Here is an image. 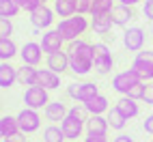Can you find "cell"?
<instances>
[{
    "instance_id": "obj_4",
    "label": "cell",
    "mask_w": 153,
    "mask_h": 142,
    "mask_svg": "<svg viewBox=\"0 0 153 142\" xmlns=\"http://www.w3.org/2000/svg\"><path fill=\"white\" fill-rule=\"evenodd\" d=\"M140 82H145V80L138 75L136 69H125V71H121V73H117L112 78V88H114L117 93H121V95H127L129 88L140 84Z\"/></svg>"
},
{
    "instance_id": "obj_7",
    "label": "cell",
    "mask_w": 153,
    "mask_h": 142,
    "mask_svg": "<svg viewBox=\"0 0 153 142\" xmlns=\"http://www.w3.org/2000/svg\"><path fill=\"white\" fill-rule=\"evenodd\" d=\"M24 104L26 108H33V110H39V108H45L50 104V95H48V88L43 86H28L26 93H24Z\"/></svg>"
},
{
    "instance_id": "obj_25",
    "label": "cell",
    "mask_w": 153,
    "mask_h": 142,
    "mask_svg": "<svg viewBox=\"0 0 153 142\" xmlns=\"http://www.w3.org/2000/svg\"><path fill=\"white\" fill-rule=\"evenodd\" d=\"M86 110H88V114H104V112H108V99L104 97V95H97V97H93V99H88L86 101Z\"/></svg>"
},
{
    "instance_id": "obj_35",
    "label": "cell",
    "mask_w": 153,
    "mask_h": 142,
    "mask_svg": "<svg viewBox=\"0 0 153 142\" xmlns=\"http://www.w3.org/2000/svg\"><path fill=\"white\" fill-rule=\"evenodd\" d=\"M142 13H145L147 19L153 22V0H145V2H142Z\"/></svg>"
},
{
    "instance_id": "obj_37",
    "label": "cell",
    "mask_w": 153,
    "mask_h": 142,
    "mask_svg": "<svg viewBox=\"0 0 153 142\" xmlns=\"http://www.w3.org/2000/svg\"><path fill=\"white\" fill-rule=\"evenodd\" d=\"M142 127H145L147 134H153V114H149V116L145 118V125H142Z\"/></svg>"
},
{
    "instance_id": "obj_15",
    "label": "cell",
    "mask_w": 153,
    "mask_h": 142,
    "mask_svg": "<svg viewBox=\"0 0 153 142\" xmlns=\"http://www.w3.org/2000/svg\"><path fill=\"white\" fill-rule=\"evenodd\" d=\"M110 13H112V19H114V26H127L136 17L134 7H127V4H114Z\"/></svg>"
},
{
    "instance_id": "obj_18",
    "label": "cell",
    "mask_w": 153,
    "mask_h": 142,
    "mask_svg": "<svg viewBox=\"0 0 153 142\" xmlns=\"http://www.w3.org/2000/svg\"><path fill=\"white\" fill-rule=\"evenodd\" d=\"M43 114L48 121H65V116L69 114V110L65 108L63 101H50L43 108Z\"/></svg>"
},
{
    "instance_id": "obj_10",
    "label": "cell",
    "mask_w": 153,
    "mask_h": 142,
    "mask_svg": "<svg viewBox=\"0 0 153 142\" xmlns=\"http://www.w3.org/2000/svg\"><path fill=\"white\" fill-rule=\"evenodd\" d=\"M54 9H50L48 4H41L37 7L33 13H30V24H33L37 30H43V28H50L54 24Z\"/></svg>"
},
{
    "instance_id": "obj_31",
    "label": "cell",
    "mask_w": 153,
    "mask_h": 142,
    "mask_svg": "<svg viewBox=\"0 0 153 142\" xmlns=\"http://www.w3.org/2000/svg\"><path fill=\"white\" fill-rule=\"evenodd\" d=\"M13 35V24L9 17H0V39H11Z\"/></svg>"
},
{
    "instance_id": "obj_9",
    "label": "cell",
    "mask_w": 153,
    "mask_h": 142,
    "mask_svg": "<svg viewBox=\"0 0 153 142\" xmlns=\"http://www.w3.org/2000/svg\"><path fill=\"white\" fill-rule=\"evenodd\" d=\"M17 123H19V129H22V134H33L41 127V116H39L37 110L33 108H24L22 112L17 114Z\"/></svg>"
},
{
    "instance_id": "obj_21",
    "label": "cell",
    "mask_w": 153,
    "mask_h": 142,
    "mask_svg": "<svg viewBox=\"0 0 153 142\" xmlns=\"http://www.w3.org/2000/svg\"><path fill=\"white\" fill-rule=\"evenodd\" d=\"M54 13L58 17H71L78 13V0H54Z\"/></svg>"
},
{
    "instance_id": "obj_43",
    "label": "cell",
    "mask_w": 153,
    "mask_h": 142,
    "mask_svg": "<svg viewBox=\"0 0 153 142\" xmlns=\"http://www.w3.org/2000/svg\"><path fill=\"white\" fill-rule=\"evenodd\" d=\"M2 142H9V140H2Z\"/></svg>"
},
{
    "instance_id": "obj_19",
    "label": "cell",
    "mask_w": 153,
    "mask_h": 142,
    "mask_svg": "<svg viewBox=\"0 0 153 142\" xmlns=\"http://www.w3.org/2000/svg\"><path fill=\"white\" fill-rule=\"evenodd\" d=\"M37 78H39V69L33 65H24V67L17 69V82L22 86H35Z\"/></svg>"
},
{
    "instance_id": "obj_38",
    "label": "cell",
    "mask_w": 153,
    "mask_h": 142,
    "mask_svg": "<svg viewBox=\"0 0 153 142\" xmlns=\"http://www.w3.org/2000/svg\"><path fill=\"white\" fill-rule=\"evenodd\" d=\"M114 142H134V138L127 136V134H121V136H117V138H114Z\"/></svg>"
},
{
    "instance_id": "obj_1",
    "label": "cell",
    "mask_w": 153,
    "mask_h": 142,
    "mask_svg": "<svg viewBox=\"0 0 153 142\" xmlns=\"http://www.w3.org/2000/svg\"><path fill=\"white\" fill-rule=\"evenodd\" d=\"M67 56H69V71H74L76 75H86L88 71H93L95 63V45L88 43L86 39H76L69 41L67 45Z\"/></svg>"
},
{
    "instance_id": "obj_42",
    "label": "cell",
    "mask_w": 153,
    "mask_h": 142,
    "mask_svg": "<svg viewBox=\"0 0 153 142\" xmlns=\"http://www.w3.org/2000/svg\"><path fill=\"white\" fill-rule=\"evenodd\" d=\"M151 33H153V26H151Z\"/></svg>"
},
{
    "instance_id": "obj_26",
    "label": "cell",
    "mask_w": 153,
    "mask_h": 142,
    "mask_svg": "<svg viewBox=\"0 0 153 142\" xmlns=\"http://www.w3.org/2000/svg\"><path fill=\"white\" fill-rule=\"evenodd\" d=\"M127 121H129V118H127L123 112H121L117 106L108 110V123H110L112 129H123V127L127 125Z\"/></svg>"
},
{
    "instance_id": "obj_8",
    "label": "cell",
    "mask_w": 153,
    "mask_h": 142,
    "mask_svg": "<svg viewBox=\"0 0 153 142\" xmlns=\"http://www.w3.org/2000/svg\"><path fill=\"white\" fill-rule=\"evenodd\" d=\"M131 69H136L138 71V75L145 80V82H151L153 80V52H138L136 58H134V63H131Z\"/></svg>"
},
{
    "instance_id": "obj_24",
    "label": "cell",
    "mask_w": 153,
    "mask_h": 142,
    "mask_svg": "<svg viewBox=\"0 0 153 142\" xmlns=\"http://www.w3.org/2000/svg\"><path fill=\"white\" fill-rule=\"evenodd\" d=\"M117 108L123 112L127 118H134V116H138V112H140V108H138V104H136V99H131V97H121L119 101H117Z\"/></svg>"
},
{
    "instance_id": "obj_20",
    "label": "cell",
    "mask_w": 153,
    "mask_h": 142,
    "mask_svg": "<svg viewBox=\"0 0 153 142\" xmlns=\"http://www.w3.org/2000/svg\"><path fill=\"white\" fill-rule=\"evenodd\" d=\"M13 82H17V69L2 60L0 63V88H11Z\"/></svg>"
},
{
    "instance_id": "obj_32",
    "label": "cell",
    "mask_w": 153,
    "mask_h": 142,
    "mask_svg": "<svg viewBox=\"0 0 153 142\" xmlns=\"http://www.w3.org/2000/svg\"><path fill=\"white\" fill-rule=\"evenodd\" d=\"M15 2L19 4L22 11H28V13H33L37 7H41V0H15Z\"/></svg>"
},
{
    "instance_id": "obj_29",
    "label": "cell",
    "mask_w": 153,
    "mask_h": 142,
    "mask_svg": "<svg viewBox=\"0 0 153 142\" xmlns=\"http://www.w3.org/2000/svg\"><path fill=\"white\" fill-rule=\"evenodd\" d=\"M63 140H67V138H65V134H63L60 127L50 125V127L43 129V142H63Z\"/></svg>"
},
{
    "instance_id": "obj_41",
    "label": "cell",
    "mask_w": 153,
    "mask_h": 142,
    "mask_svg": "<svg viewBox=\"0 0 153 142\" xmlns=\"http://www.w3.org/2000/svg\"><path fill=\"white\" fill-rule=\"evenodd\" d=\"M45 2H48V0H41V4H45Z\"/></svg>"
},
{
    "instance_id": "obj_16",
    "label": "cell",
    "mask_w": 153,
    "mask_h": 142,
    "mask_svg": "<svg viewBox=\"0 0 153 142\" xmlns=\"http://www.w3.org/2000/svg\"><path fill=\"white\" fill-rule=\"evenodd\" d=\"M48 69L56 71V73H65V71H69V56H67L65 50L54 52V54H48Z\"/></svg>"
},
{
    "instance_id": "obj_2",
    "label": "cell",
    "mask_w": 153,
    "mask_h": 142,
    "mask_svg": "<svg viewBox=\"0 0 153 142\" xmlns=\"http://www.w3.org/2000/svg\"><path fill=\"white\" fill-rule=\"evenodd\" d=\"M86 106H74L69 110V114L65 116V121H60V129H63V134L67 140H76L82 136V129L86 127Z\"/></svg>"
},
{
    "instance_id": "obj_3",
    "label": "cell",
    "mask_w": 153,
    "mask_h": 142,
    "mask_svg": "<svg viewBox=\"0 0 153 142\" xmlns=\"http://www.w3.org/2000/svg\"><path fill=\"white\" fill-rule=\"evenodd\" d=\"M56 28H58V33L63 35V39L69 43V41H76V39H80V37H82L86 30L91 28V19H88L86 15L76 13V15H71V17L60 19Z\"/></svg>"
},
{
    "instance_id": "obj_23",
    "label": "cell",
    "mask_w": 153,
    "mask_h": 142,
    "mask_svg": "<svg viewBox=\"0 0 153 142\" xmlns=\"http://www.w3.org/2000/svg\"><path fill=\"white\" fill-rule=\"evenodd\" d=\"M110 127L108 118H104L101 114H91L88 121H86V131L88 134H106Z\"/></svg>"
},
{
    "instance_id": "obj_14",
    "label": "cell",
    "mask_w": 153,
    "mask_h": 142,
    "mask_svg": "<svg viewBox=\"0 0 153 142\" xmlns=\"http://www.w3.org/2000/svg\"><path fill=\"white\" fill-rule=\"evenodd\" d=\"M112 26H114L112 13H93V15H91V28H93L97 35H106L108 37Z\"/></svg>"
},
{
    "instance_id": "obj_13",
    "label": "cell",
    "mask_w": 153,
    "mask_h": 142,
    "mask_svg": "<svg viewBox=\"0 0 153 142\" xmlns=\"http://www.w3.org/2000/svg\"><path fill=\"white\" fill-rule=\"evenodd\" d=\"M63 45H65V39H63V35L58 33V28L45 30V33L41 35V47H43L45 54L60 52V50H63Z\"/></svg>"
},
{
    "instance_id": "obj_36",
    "label": "cell",
    "mask_w": 153,
    "mask_h": 142,
    "mask_svg": "<svg viewBox=\"0 0 153 142\" xmlns=\"http://www.w3.org/2000/svg\"><path fill=\"white\" fill-rule=\"evenodd\" d=\"M84 142H108V140H106V134H86Z\"/></svg>"
},
{
    "instance_id": "obj_22",
    "label": "cell",
    "mask_w": 153,
    "mask_h": 142,
    "mask_svg": "<svg viewBox=\"0 0 153 142\" xmlns=\"http://www.w3.org/2000/svg\"><path fill=\"white\" fill-rule=\"evenodd\" d=\"M19 131H22V129H19L17 116H15V118H13V116H2V118H0V136H2V140L17 136Z\"/></svg>"
},
{
    "instance_id": "obj_12",
    "label": "cell",
    "mask_w": 153,
    "mask_h": 142,
    "mask_svg": "<svg viewBox=\"0 0 153 142\" xmlns=\"http://www.w3.org/2000/svg\"><path fill=\"white\" fill-rule=\"evenodd\" d=\"M19 56H22V63H24V65L37 67L39 63H41V58H43V47H41V43L28 41V43L22 45V50H19Z\"/></svg>"
},
{
    "instance_id": "obj_6",
    "label": "cell",
    "mask_w": 153,
    "mask_h": 142,
    "mask_svg": "<svg viewBox=\"0 0 153 142\" xmlns=\"http://www.w3.org/2000/svg\"><path fill=\"white\" fill-rule=\"evenodd\" d=\"M95 45V63L93 69L99 75H108L112 71V65H114V58H112V52L108 50L106 43H93Z\"/></svg>"
},
{
    "instance_id": "obj_5",
    "label": "cell",
    "mask_w": 153,
    "mask_h": 142,
    "mask_svg": "<svg viewBox=\"0 0 153 142\" xmlns=\"http://www.w3.org/2000/svg\"><path fill=\"white\" fill-rule=\"evenodd\" d=\"M67 95H69L71 99L80 101V104H86L88 99H93V97L99 95V86H97L95 82H80V84L74 82V84L67 86Z\"/></svg>"
},
{
    "instance_id": "obj_28",
    "label": "cell",
    "mask_w": 153,
    "mask_h": 142,
    "mask_svg": "<svg viewBox=\"0 0 153 142\" xmlns=\"http://www.w3.org/2000/svg\"><path fill=\"white\" fill-rule=\"evenodd\" d=\"M22 9H19V4L15 2V0H0V17H15Z\"/></svg>"
},
{
    "instance_id": "obj_17",
    "label": "cell",
    "mask_w": 153,
    "mask_h": 142,
    "mask_svg": "<svg viewBox=\"0 0 153 142\" xmlns=\"http://www.w3.org/2000/svg\"><path fill=\"white\" fill-rule=\"evenodd\" d=\"M37 84L48 88V90H54V88L60 86V73H56V71H52V69H39Z\"/></svg>"
},
{
    "instance_id": "obj_34",
    "label": "cell",
    "mask_w": 153,
    "mask_h": 142,
    "mask_svg": "<svg viewBox=\"0 0 153 142\" xmlns=\"http://www.w3.org/2000/svg\"><path fill=\"white\" fill-rule=\"evenodd\" d=\"M142 101L149 106H153V84L151 82H145V95H142Z\"/></svg>"
},
{
    "instance_id": "obj_33",
    "label": "cell",
    "mask_w": 153,
    "mask_h": 142,
    "mask_svg": "<svg viewBox=\"0 0 153 142\" xmlns=\"http://www.w3.org/2000/svg\"><path fill=\"white\" fill-rule=\"evenodd\" d=\"M142 95H145V82H140V84H136V86H131V88H129V93H127V97H131V99H142Z\"/></svg>"
},
{
    "instance_id": "obj_11",
    "label": "cell",
    "mask_w": 153,
    "mask_h": 142,
    "mask_svg": "<svg viewBox=\"0 0 153 142\" xmlns=\"http://www.w3.org/2000/svg\"><path fill=\"white\" fill-rule=\"evenodd\" d=\"M123 45L127 52H142V45H145V30L134 26V28H127L123 33Z\"/></svg>"
},
{
    "instance_id": "obj_39",
    "label": "cell",
    "mask_w": 153,
    "mask_h": 142,
    "mask_svg": "<svg viewBox=\"0 0 153 142\" xmlns=\"http://www.w3.org/2000/svg\"><path fill=\"white\" fill-rule=\"evenodd\" d=\"M24 136H26V134H22V131H19L17 136H13V138H4V140H9V142H24V140H26Z\"/></svg>"
},
{
    "instance_id": "obj_40",
    "label": "cell",
    "mask_w": 153,
    "mask_h": 142,
    "mask_svg": "<svg viewBox=\"0 0 153 142\" xmlns=\"http://www.w3.org/2000/svg\"><path fill=\"white\" fill-rule=\"evenodd\" d=\"M138 2H145V0H119V4H127V7H136Z\"/></svg>"
},
{
    "instance_id": "obj_27",
    "label": "cell",
    "mask_w": 153,
    "mask_h": 142,
    "mask_svg": "<svg viewBox=\"0 0 153 142\" xmlns=\"http://www.w3.org/2000/svg\"><path fill=\"white\" fill-rule=\"evenodd\" d=\"M17 52V45L13 43V39H0V60H11Z\"/></svg>"
},
{
    "instance_id": "obj_30",
    "label": "cell",
    "mask_w": 153,
    "mask_h": 142,
    "mask_svg": "<svg viewBox=\"0 0 153 142\" xmlns=\"http://www.w3.org/2000/svg\"><path fill=\"white\" fill-rule=\"evenodd\" d=\"M112 9H114V0H93V13H110Z\"/></svg>"
}]
</instances>
